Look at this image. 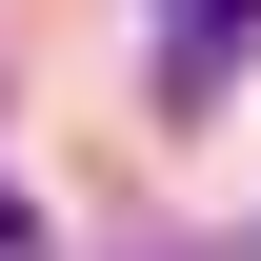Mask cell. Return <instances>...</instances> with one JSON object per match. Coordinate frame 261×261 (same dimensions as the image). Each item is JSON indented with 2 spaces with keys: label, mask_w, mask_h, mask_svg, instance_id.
<instances>
[{
  "label": "cell",
  "mask_w": 261,
  "mask_h": 261,
  "mask_svg": "<svg viewBox=\"0 0 261 261\" xmlns=\"http://www.w3.org/2000/svg\"><path fill=\"white\" fill-rule=\"evenodd\" d=\"M0 261H40V221H20V201H0Z\"/></svg>",
  "instance_id": "2"
},
{
  "label": "cell",
  "mask_w": 261,
  "mask_h": 261,
  "mask_svg": "<svg viewBox=\"0 0 261 261\" xmlns=\"http://www.w3.org/2000/svg\"><path fill=\"white\" fill-rule=\"evenodd\" d=\"M241 20L261 0H161V121H201V100L241 81Z\"/></svg>",
  "instance_id": "1"
}]
</instances>
